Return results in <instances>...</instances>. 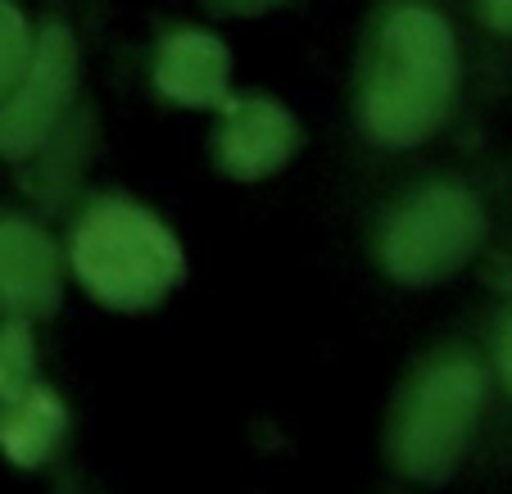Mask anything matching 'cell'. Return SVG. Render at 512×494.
I'll use <instances>...</instances> for the list:
<instances>
[{
	"label": "cell",
	"instance_id": "6da1fadb",
	"mask_svg": "<svg viewBox=\"0 0 512 494\" xmlns=\"http://www.w3.org/2000/svg\"><path fill=\"white\" fill-rule=\"evenodd\" d=\"M458 96V41L422 0H390L358 68V123L377 146H422L445 127Z\"/></svg>",
	"mask_w": 512,
	"mask_h": 494
},
{
	"label": "cell",
	"instance_id": "7a4b0ae2",
	"mask_svg": "<svg viewBox=\"0 0 512 494\" xmlns=\"http://www.w3.org/2000/svg\"><path fill=\"white\" fill-rule=\"evenodd\" d=\"M68 268L105 309L141 313L164 304L186 272L182 245L127 195H96L68 236Z\"/></svg>",
	"mask_w": 512,
	"mask_h": 494
},
{
	"label": "cell",
	"instance_id": "3957f363",
	"mask_svg": "<svg viewBox=\"0 0 512 494\" xmlns=\"http://www.w3.org/2000/svg\"><path fill=\"white\" fill-rule=\"evenodd\" d=\"M485 408V372L458 345L426 354L390 408V463L413 481H445L463 463Z\"/></svg>",
	"mask_w": 512,
	"mask_h": 494
},
{
	"label": "cell",
	"instance_id": "277c9868",
	"mask_svg": "<svg viewBox=\"0 0 512 494\" xmlns=\"http://www.w3.org/2000/svg\"><path fill=\"white\" fill-rule=\"evenodd\" d=\"M485 241V214L458 182H426L386 209L377 227V263L399 286H435L467 268Z\"/></svg>",
	"mask_w": 512,
	"mask_h": 494
},
{
	"label": "cell",
	"instance_id": "5b68a950",
	"mask_svg": "<svg viewBox=\"0 0 512 494\" xmlns=\"http://www.w3.org/2000/svg\"><path fill=\"white\" fill-rule=\"evenodd\" d=\"M73 82H78L73 37L64 28H50L41 46H32L23 78L0 96V159L23 164L46 146V136L59 127L73 100Z\"/></svg>",
	"mask_w": 512,
	"mask_h": 494
},
{
	"label": "cell",
	"instance_id": "8992f818",
	"mask_svg": "<svg viewBox=\"0 0 512 494\" xmlns=\"http://www.w3.org/2000/svg\"><path fill=\"white\" fill-rule=\"evenodd\" d=\"M300 150V123L263 96L227 100L218 132H213V159L227 177L236 182H259L272 177L277 168H286Z\"/></svg>",
	"mask_w": 512,
	"mask_h": 494
},
{
	"label": "cell",
	"instance_id": "52a82bcc",
	"mask_svg": "<svg viewBox=\"0 0 512 494\" xmlns=\"http://www.w3.org/2000/svg\"><path fill=\"white\" fill-rule=\"evenodd\" d=\"M64 295V268L37 223L0 214V309L10 318H50Z\"/></svg>",
	"mask_w": 512,
	"mask_h": 494
},
{
	"label": "cell",
	"instance_id": "ba28073f",
	"mask_svg": "<svg viewBox=\"0 0 512 494\" xmlns=\"http://www.w3.org/2000/svg\"><path fill=\"white\" fill-rule=\"evenodd\" d=\"M159 96L191 109H223L232 100V55L209 32L182 28L159 46L155 55Z\"/></svg>",
	"mask_w": 512,
	"mask_h": 494
},
{
	"label": "cell",
	"instance_id": "9c48e42d",
	"mask_svg": "<svg viewBox=\"0 0 512 494\" xmlns=\"http://www.w3.org/2000/svg\"><path fill=\"white\" fill-rule=\"evenodd\" d=\"M64 431H68L64 404H59L55 390L37 386V381L0 404V449L19 467L46 463L55 454V445L64 440Z\"/></svg>",
	"mask_w": 512,
	"mask_h": 494
},
{
	"label": "cell",
	"instance_id": "30bf717a",
	"mask_svg": "<svg viewBox=\"0 0 512 494\" xmlns=\"http://www.w3.org/2000/svg\"><path fill=\"white\" fill-rule=\"evenodd\" d=\"M32 363H37L32 327L23 318H10L0 327V404L32 386Z\"/></svg>",
	"mask_w": 512,
	"mask_h": 494
},
{
	"label": "cell",
	"instance_id": "8fae6325",
	"mask_svg": "<svg viewBox=\"0 0 512 494\" xmlns=\"http://www.w3.org/2000/svg\"><path fill=\"white\" fill-rule=\"evenodd\" d=\"M32 59V28L14 0H0V96L23 78Z\"/></svg>",
	"mask_w": 512,
	"mask_h": 494
},
{
	"label": "cell",
	"instance_id": "7c38bea8",
	"mask_svg": "<svg viewBox=\"0 0 512 494\" xmlns=\"http://www.w3.org/2000/svg\"><path fill=\"white\" fill-rule=\"evenodd\" d=\"M476 10H481V23L499 37H512V0H476Z\"/></svg>",
	"mask_w": 512,
	"mask_h": 494
},
{
	"label": "cell",
	"instance_id": "4fadbf2b",
	"mask_svg": "<svg viewBox=\"0 0 512 494\" xmlns=\"http://www.w3.org/2000/svg\"><path fill=\"white\" fill-rule=\"evenodd\" d=\"M499 377H503V386H508V395H512V313H508V322H503V331H499Z\"/></svg>",
	"mask_w": 512,
	"mask_h": 494
},
{
	"label": "cell",
	"instance_id": "5bb4252c",
	"mask_svg": "<svg viewBox=\"0 0 512 494\" xmlns=\"http://www.w3.org/2000/svg\"><path fill=\"white\" fill-rule=\"evenodd\" d=\"M227 5H236V10H263V5H272V0H227Z\"/></svg>",
	"mask_w": 512,
	"mask_h": 494
}]
</instances>
